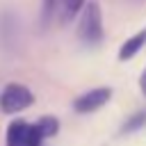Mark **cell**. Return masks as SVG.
<instances>
[{"mask_svg": "<svg viewBox=\"0 0 146 146\" xmlns=\"http://www.w3.org/2000/svg\"><path fill=\"white\" fill-rule=\"evenodd\" d=\"M103 11H100V2L91 0L84 2V11L78 25V36L84 46H98L103 41Z\"/></svg>", "mask_w": 146, "mask_h": 146, "instance_id": "1", "label": "cell"}, {"mask_svg": "<svg viewBox=\"0 0 146 146\" xmlns=\"http://www.w3.org/2000/svg\"><path fill=\"white\" fill-rule=\"evenodd\" d=\"M21 43H23L21 16L9 7L0 9V48L5 52H18Z\"/></svg>", "mask_w": 146, "mask_h": 146, "instance_id": "2", "label": "cell"}, {"mask_svg": "<svg viewBox=\"0 0 146 146\" xmlns=\"http://www.w3.org/2000/svg\"><path fill=\"white\" fill-rule=\"evenodd\" d=\"M32 103H34V96H32V91L25 84L9 82L0 91V110L5 114H18V112L27 110Z\"/></svg>", "mask_w": 146, "mask_h": 146, "instance_id": "3", "label": "cell"}, {"mask_svg": "<svg viewBox=\"0 0 146 146\" xmlns=\"http://www.w3.org/2000/svg\"><path fill=\"white\" fill-rule=\"evenodd\" d=\"M112 98V89L110 87H96V89H89L84 91L82 96H78L73 100V110L78 114H91L100 107H105Z\"/></svg>", "mask_w": 146, "mask_h": 146, "instance_id": "4", "label": "cell"}, {"mask_svg": "<svg viewBox=\"0 0 146 146\" xmlns=\"http://www.w3.org/2000/svg\"><path fill=\"white\" fill-rule=\"evenodd\" d=\"M144 46H146V27H141L137 34H132L130 39H125V41L121 43V48H119V59H121V62L132 59Z\"/></svg>", "mask_w": 146, "mask_h": 146, "instance_id": "5", "label": "cell"}, {"mask_svg": "<svg viewBox=\"0 0 146 146\" xmlns=\"http://www.w3.org/2000/svg\"><path fill=\"white\" fill-rule=\"evenodd\" d=\"M27 121L23 119H14L7 125V137H5V146H25V135H27Z\"/></svg>", "mask_w": 146, "mask_h": 146, "instance_id": "6", "label": "cell"}, {"mask_svg": "<svg viewBox=\"0 0 146 146\" xmlns=\"http://www.w3.org/2000/svg\"><path fill=\"white\" fill-rule=\"evenodd\" d=\"M84 2H87V0H59V5H57L59 23H62V25H68V23L80 14V9L84 7Z\"/></svg>", "mask_w": 146, "mask_h": 146, "instance_id": "7", "label": "cell"}, {"mask_svg": "<svg viewBox=\"0 0 146 146\" xmlns=\"http://www.w3.org/2000/svg\"><path fill=\"white\" fill-rule=\"evenodd\" d=\"M141 128H146V107L144 110H137L135 114H130L121 128H119V135H132V132H139Z\"/></svg>", "mask_w": 146, "mask_h": 146, "instance_id": "8", "label": "cell"}, {"mask_svg": "<svg viewBox=\"0 0 146 146\" xmlns=\"http://www.w3.org/2000/svg\"><path fill=\"white\" fill-rule=\"evenodd\" d=\"M34 125L39 128V132H41V137H43V139H48V137H55V135L59 132V121H57L55 116H50V114L41 116V119H39Z\"/></svg>", "mask_w": 146, "mask_h": 146, "instance_id": "9", "label": "cell"}, {"mask_svg": "<svg viewBox=\"0 0 146 146\" xmlns=\"http://www.w3.org/2000/svg\"><path fill=\"white\" fill-rule=\"evenodd\" d=\"M57 5H59V0H41V27H43V30H46V27L50 25V21L55 18Z\"/></svg>", "mask_w": 146, "mask_h": 146, "instance_id": "10", "label": "cell"}, {"mask_svg": "<svg viewBox=\"0 0 146 146\" xmlns=\"http://www.w3.org/2000/svg\"><path fill=\"white\" fill-rule=\"evenodd\" d=\"M43 144V137H41V132H39V128L32 123V125H27V135H25V146H41Z\"/></svg>", "mask_w": 146, "mask_h": 146, "instance_id": "11", "label": "cell"}, {"mask_svg": "<svg viewBox=\"0 0 146 146\" xmlns=\"http://www.w3.org/2000/svg\"><path fill=\"white\" fill-rule=\"evenodd\" d=\"M139 87H141V91L146 94V71L141 73V80H139Z\"/></svg>", "mask_w": 146, "mask_h": 146, "instance_id": "12", "label": "cell"}]
</instances>
